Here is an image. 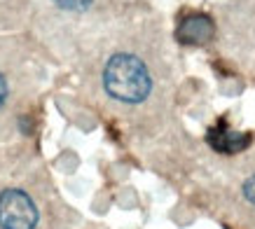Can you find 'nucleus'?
I'll use <instances>...</instances> for the list:
<instances>
[{"instance_id": "f03ea898", "label": "nucleus", "mask_w": 255, "mask_h": 229, "mask_svg": "<svg viewBox=\"0 0 255 229\" xmlns=\"http://www.w3.org/2000/svg\"><path fill=\"white\" fill-rule=\"evenodd\" d=\"M38 208L21 190L0 192V227L2 229H35Z\"/></svg>"}, {"instance_id": "0eeeda50", "label": "nucleus", "mask_w": 255, "mask_h": 229, "mask_svg": "<svg viewBox=\"0 0 255 229\" xmlns=\"http://www.w3.org/2000/svg\"><path fill=\"white\" fill-rule=\"evenodd\" d=\"M5 99H7V82H5V77L0 75V106L5 103Z\"/></svg>"}, {"instance_id": "f257e3e1", "label": "nucleus", "mask_w": 255, "mask_h": 229, "mask_svg": "<svg viewBox=\"0 0 255 229\" xmlns=\"http://www.w3.org/2000/svg\"><path fill=\"white\" fill-rule=\"evenodd\" d=\"M103 87L113 99L122 103H140L152 89L145 63L133 54H115L103 70Z\"/></svg>"}, {"instance_id": "423d86ee", "label": "nucleus", "mask_w": 255, "mask_h": 229, "mask_svg": "<svg viewBox=\"0 0 255 229\" xmlns=\"http://www.w3.org/2000/svg\"><path fill=\"white\" fill-rule=\"evenodd\" d=\"M244 197L255 206V176H251L246 180V185H244Z\"/></svg>"}, {"instance_id": "39448f33", "label": "nucleus", "mask_w": 255, "mask_h": 229, "mask_svg": "<svg viewBox=\"0 0 255 229\" xmlns=\"http://www.w3.org/2000/svg\"><path fill=\"white\" fill-rule=\"evenodd\" d=\"M59 7L63 9H73V12H80V9H87L92 5V0H54Z\"/></svg>"}, {"instance_id": "20e7f679", "label": "nucleus", "mask_w": 255, "mask_h": 229, "mask_svg": "<svg viewBox=\"0 0 255 229\" xmlns=\"http://www.w3.org/2000/svg\"><path fill=\"white\" fill-rule=\"evenodd\" d=\"M209 143L216 147L218 152L234 154V152L246 150L248 143H251V138H248L246 133H239V131H227L225 126H218V129L211 131Z\"/></svg>"}, {"instance_id": "7ed1b4c3", "label": "nucleus", "mask_w": 255, "mask_h": 229, "mask_svg": "<svg viewBox=\"0 0 255 229\" xmlns=\"http://www.w3.org/2000/svg\"><path fill=\"white\" fill-rule=\"evenodd\" d=\"M213 38V23L209 16L197 14L187 16L185 21L178 26V40L187 42V45H197V42H206Z\"/></svg>"}]
</instances>
